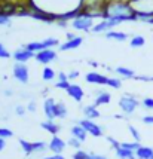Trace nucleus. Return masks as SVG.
<instances>
[{
  "label": "nucleus",
  "mask_w": 153,
  "mask_h": 159,
  "mask_svg": "<svg viewBox=\"0 0 153 159\" xmlns=\"http://www.w3.org/2000/svg\"><path fill=\"white\" fill-rule=\"evenodd\" d=\"M104 18L115 21L119 25L122 22L137 21V15L129 0H107L104 6Z\"/></svg>",
  "instance_id": "obj_1"
},
{
  "label": "nucleus",
  "mask_w": 153,
  "mask_h": 159,
  "mask_svg": "<svg viewBox=\"0 0 153 159\" xmlns=\"http://www.w3.org/2000/svg\"><path fill=\"white\" fill-rule=\"evenodd\" d=\"M132 9L135 11L137 21L153 24V0H129Z\"/></svg>",
  "instance_id": "obj_2"
},
{
  "label": "nucleus",
  "mask_w": 153,
  "mask_h": 159,
  "mask_svg": "<svg viewBox=\"0 0 153 159\" xmlns=\"http://www.w3.org/2000/svg\"><path fill=\"white\" fill-rule=\"evenodd\" d=\"M70 25L77 31H91L95 24H94V18H91L89 15L80 12L76 18H73L70 21Z\"/></svg>",
  "instance_id": "obj_3"
},
{
  "label": "nucleus",
  "mask_w": 153,
  "mask_h": 159,
  "mask_svg": "<svg viewBox=\"0 0 153 159\" xmlns=\"http://www.w3.org/2000/svg\"><path fill=\"white\" fill-rule=\"evenodd\" d=\"M138 106L140 101L137 100V97H134L131 94H125V95H122L119 98V107L125 115H132L138 109Z\"/></svg>",
  "instance_id": "obj_4"
},
{
  "label": "nucleus",
  "mask_w": 153,
  "mask_h": 159,
  "mask_svg": "<svg viewBox=\"0 0 153 159\" xmlns=\"http://www.w3.org/2000/svg\"><path fill=\"white\" fill-rule=\"evenodd\" d=\"M12 75L22 85H27L30 80V71H28L27 64H22V62H15L14 69H12Z\"/></svg>",
  "instance_id": "obj_5"
},
{
  "label": "nucleus",
  "mask_w": 153,
  "mask_h": 159,
  "mask_svg": "<svg viewBox=\"0 0 153 159\" xmlns=\"http://www.w3.org/2000/svg\"><path fill=\"white\" fill-rule=\"evenodd\" d=\"M77 124L80 126H83V129L88 132V135H92V137H101L104 132H103V126H100L98 124H95L94 120L91 119H80Z\"/></svg>",
  "instance_id": "obj_6"
},
{
  "label": "nucleus",
  "mask_w": 153,
  "mask_h": 159,
  "mask_svg": "<svg viewBox=\"0 0 153 159\" xmlns=\"http://www.w3.org/2000/svg\"><path fill=\"white\" fill-rule=\"evenodd\" d=\"M58 58V54H56L54 49H43L40 52H37L34 55V60L39 64H43V66H49L51 62L56 61Z\"/></svg>",
  "instance_id": "obj_7"
},
{
  "label": "nucleus",
  "mask_w": 153,
  "mask_h": 159,
  "mask_svg": "<svg viewBox=\"0 0 153 159\" xmlns=\"http://www.w3.org/2000/svg\"><path fill=\"white\" fill-rule=\"evenodd\" d=\"M65 147H67V141H64L60 135H52V139L48 143V149L54 155H63Z\"/></svg>",
  "instance_id": "obj_8"
},
{
  "label": "nucleus",
  "mask_w": 153,
  "mask_h": 159,
  "mask_svg": "<svg viewBox=\"0 0 153 159\" xmlns=\"http://www.w3.org/2000/svg\"><path fill=\"white\" fill-rule=\"evenodd\" d=\"M85 82L91 85H100V86H107L109 85V76L101 75L98 71H89L85 75Z\"/></svg>",
  "instance_id": "obj_9"
},
{
  "label": "nucleus",
  "mask_w": 153,
  "mask_h": 159,
  "mask_svg": "<svg viewBox=\"0 0 153 159\" xmlns=\"http://www.w3.org/2000/svg\"><path fill=\"white\" fill-rule=\"evenodd\" d=\"M115 27H118V24L115 22V21L109 20V18H103V20L100 21L98 24H95L94 27H92V33H95V34H101V33H107V31H110V30H113Z\"/></svg>",
  "instance_id": "obj_10"
},
{
  "label": "nucleus",
  "mask_w": 153,
  "mask_h": 159,
  "mask_svg": "<svg viewBox=\"0 0 153 159\" xmlns=\"http://www.w3.org/2000/svg\"><path fill=\"white\" fill-rule=\"evenodd\" d=\"M43 113L48 120H55L56 119V101L54 98H45L43 101Z\"/></svg>",
  "instance_id": "obj_11"
},
{
  "label": "nucleus",
  "mask_w": 153,
  "mask_h": 159,
  "mask_svg": "<svg viewBox=\"0 0 153 159\" xmlns=\"http://www.w3.org/2000/svg\"><path fill=\"white\" fill-rule=\"evenodd\" d=\"M36 54H33L31 51H28L25 46H21V48H18L16 51L14 52V60L16 62H22V64H27L30 60H33Z\"/></svg>",
  "instance_id": "obj_12"
},
{
  "label": "nucleus",
  "mask_w": 153,
  "mask_h": 159,
  "mask_svg": "<svg viewBox=\"0 0 153 159\" xmlns=\"http://www.w3.org/2000/svg\"><path fill=\"white\" fill-rule=\"evenodd\" d=\"M67 95H69L71 100H74L77 103H80L85 97V91L83 88L80 86V85H77V83H70V86L67 88Z\"/></svg>",
  "instance_id": "obj_13"
},
{
  "label": "nucleus",
  "mask_w": 153,
  "mask_h": 159,
  "mask_svg": "<svg viewBox=\"0 0 153 159\" xmlns=\"http://www.w3.org/2000/svg\"><path fill=\"white\" fill-rule=\"evenodd\" d=\"M82 43H83V37L82 36H76L74 39H70V40H65L63 43H60V46L58 49L61 51V52H65V51H73V49H77L82 46Z\"/></svg>",
  "instance_id": "obj_14"
},
{
  "label": "nucleus",
  "mask_w": 153,
  "mask_h": 159,
  "mask_svg": "<svg viewBox=\"0 0 153 159\" xmlns=\"http://www.w3.org/2000/svg\"><path fill=\"white\" fill-rule=\"evenodd\" d=\"M40 126H42V129L43 131H46L49 132L51 135H58V132L61 131V126L56 124L55 120H43L42 124H40Z\"/></svg>",
  "instance_id": "obj_15"
},
{
  "label": "nucleus",
  "mask_w": 153,
  "mask_h": 159,
  "mask_svg": "<svg viewBox=\"0 0 153 159\" xmlns=\"http://www.w3.org/2000/svg\"><path fill=\"white\" fill-rule=\"evenodd\" d=\"M111 101V95L106 91H98L97 95H95V100H94V106L95 107H100V106H107V104Z\"/></svg>",
  "instance_id": "obj_16"
},
{
  "label": "nucleus",
  "mask_w": 153,
  "mask_h": 159,
  "mask_svg": "<svg viewBox=\"0 0 153 159\" xmlns=\"http://www.w3.org/2000/svg\"><path fill=\"white\" fill-rule=\"evenodd\" d=\"M70 134H71V137L80 140L82 143H83V141H86V139H88V132L85 131L83 126H80L79 124L73 125V126L70 128Z\"/></svg>",
  "instance_id": "obj_17"
},
{
  "label": "nucleus",
  "mask_w": 153,
  "mask_h": 159,
  "mask_svg": "<svg viewBox=\"0 0 153 159\" xmlns=\"http://www.w3.org/2000/svg\"><path fill=\"white\" fill-rule=\"evenodd\" d=\"M82 113H83L85 119H91V120H94V119H98L101 116V113L98 110V107H95L94 104H89V106H85L83 109H82Z\"/></svg>",
  "instance_id": "obj_18"
},
{
  "label": "nucleus",
  "mask_w": 153,
  "mask_h": 159,
  "mask_svg": "<svg viewBox=\"0 0 153 159\" xmlns=\"http://www.w3.org/2000/svg\"><path fill=\"white\" fill-rule=\"evenodd\" d=\"M135 158L137 159H153V149L149 146H140L135 150Z\"/></svg>",
  "instance_id": "obj_19"
},
{
  "label": "nucleus",
  "mask_w": 153,
  "mask_h": 159,
  "mask_svg": "<svg viewBox=\"0 0 153 159\" xmlns=\"http://www.w3.org/2000/svg\"><path fill=\"white\" fill-rule=\"evenodd\" d=\"M115 153H116V158H119V159H137L135 158V152L128 150V149L122 147V146L116 147V149H115Z\"/></svg>",
  "instance_id": "obj_20"
},
{
  "label": "nucleus",
  "mask_w": 153,
  "mask_h": 159,
  "mask_svg": "<svg viewBox=\"0 0 153 159\" xmlns=\"http://www.w3.org/2000/svg\"><path fill=\"white\" fill-rule=\"evenodd\" d=\"M115 73L118 75V76H120L122 79H135V71L134 70H131V69H128V67H116L115 69Z\"/></svg>",
  "instance_id": "obj_21"
},
{
  "label": "nucleus",
  "mask_w": 153,
  "mask_h": 159,
  "mask_svg": "<svg viewBox=\"0 0 153 159\" xmlns=\"http://www.w3.org/2000/svg\"><path fill=\"white\" fill-rule=\"evenodd\" d=\"M106 39H110V40H116V42H125L128 39V34L124 33V31H115V30H110L106 33Z\"/></svg>",
  "instance_id": "obj_22"
},
{
  "label": "nucleus",
  "mask_w": 153,
  "mask_h": 159,
  "mask_svg": "<svg viewBox=\"0 0 153 159\" xmlns=\"http://www.w3.org/2000/svg\"><path fill=\"white\" fill-rule=\"evenodd\" d=\"M42 79L45 80V82H54V80L56 79L55 70L52 69V67H49V66L43 67V70H42Z\"/></svg>",
  "instance_id": "obj_23"
},
{
  "label": "nucleus",
  "mask_w": 153,
  "mask_h": 159,
  "mask_svg": "<svg viewBox=\"0 0 153 159\" xmlns=\"http://www.w3.org/2000/svg\"><path fill=\"white\" fill-rule=\"evenodd\" d=\"M69 115L67 106L64 101H56V119H65Z\"/></svg>",
  "instance_id": "obj_24"
},
{
  "label": "nucleus",
  "mask_w": 153,
  "mask_h": 159,
  "mask_svg": "<svg viewBox=\"0 0 153 159\" xmlns=\"http://www.w3.org/2000/svg\"><path fill=\"white\" fill-rule=\"evenodd\" d=\"M20 146H21L22 152L25 153L27 156H30V155H33V153H34V146H33L31 141H27V140H24V139H20Z\"/></svg>",
  "instance_id": "obj_25"
},
{
  "label": "nucleus",
  "mask_w": 153,
  "mask_h": 159,
  "mask_svg": "<svg viewBox=\"0 0 153 159\" xmlns=\"http://www.w3.org/2000/svg\"><path fill=\"white\" fill-rule=\"evenodd\" d=\"M144 43H146V39H144L143 36L135 34V36H132L131 40H129V46H131V48H143Z\"/></svg>",
  "instance_id": "obj_26"
},
{
  "label": "nucleus",
  "mask_w": 153,
  "mask_h": 159,
  "mask_svg": "<svg viewBox=\"0 0 153 159\" xmlns=\"http://www.w3.org/2000/svg\"><path fill=\"white\" fill-rule=\"evenodd\" d=\"M25 48L28 49V51H31L33 54H37V52H40V51H43L45 49V46H43V42L42 40H36V42H30V43H27L25 45Z\"/></svg>",
  "instance_id": "obj_27"
},
{
  "label": "nucleus",
  "mask_w": 153,
  "mask_h": 159,
  "mask_svg": "<svg viewBox=\"0 0 153 159\" xmlns=\"http://www.w3.org/2000/svg\"><path fill=\"white\" fill-rule=\"evenodd\" d=\"M71 158L73 159H91V153L85 152L82 149H79V150H76V152L71 155Z\"/></svg>",
  "instance_id": "obj_28"
},
{
  "label": "nucleus",
  "mask_w": 153,
  "mask_h": 159,
  "mask_svg": "<svg viewBox=\"0 0 153 159\" xmlns=\"http://www.w3.org/2000/svg\"><path fill=\"white\" fill-rule=\"evenodd\" d=\"M120 146H122V147H125V149H128V150L135 152L141 144H140L138 141H124V143H120Z\"/></svg>",
  "instance_id": "obj_29"
},
{
  "label": "nucleus",
  "mask_w": 153,
  "mask_h": 159,
  "mask_svg": "<svg viewBox=\"0 0 153 159\" xmlns=\"http://www.w3.org/2000/svg\"><path fill=\"white\" fill-rule=\"evenodd\" d=\"M107 86H110L113 89H120L122 80H120L119 77H109V85H107Z\"/></svg>",
  "instance_id": "obj_30"
},
{
  "label": "nucleus",
  "mask_w": 153,
  "mask_h": 159,
  "mask_svg": "<svg viewBox=\"0 0 153 159\" xmlns=\"http://www.w3.org/2000/svg\"><path fill=\"white\" fill-rule=\"evenodd\" d=\"M33 146H34V153H42L48 149V144L45 141H33Z\"/></svg>",
  "instance_id": "obj_31"
},
{
  "label": "nucleus",
  "mask_w": 153,
  "mask_h": 159,
  "mask_svg": "<svg viewBox=\"0 0 153 159\" xmlns=\"http://www.w3.org/2000/svg\"><path fill=\"white\" fill-rule=\"evenodd\" d=\"M67 146H70L71 149L79 150V149L82 147V141H80V140H77V139H74V137H70V139L67 140Z\"/></svg>",
  "instance_id": "obj_32"
},
{
  "label": "nucleus",
  "mask_w": 153,
  "mask_h": 159,
  "mask_svg": "<svg viewBox=\"0 0 153 159\" xmlns=\"http://www.w3.org/2000/svg\"><path fill=\"white\" fill-rule=\"evenodd\" d=\"M11 137H14V131H11L9 128L6 126H0V139H11Z\"/></svg>",
  "instance_id": "obj_33"
},
{
  "label": "nucleus",
  "mask_w": 153,
  "mask_h": 159,
  "mask_svg": "<svg viewBox=\"0 0 153 159\" xmlns=\"http://www.w3.org/2000/svg\"><path fill=\"white\" fill-rule=\"evenodd\" d=\"M128 129H129V134L132 135V139H134V141H141V134L138 132V129L135 128V126H132V125H128Z\"/></svg>",
  "instance_id": "obj_34"
},
{
  "label": "nucleus",
  "mask_w": 153,
  "mask_h": 159,
  "mask_svg": "<svg viewBox=\"0 0 153 159\" xmlns=\"http://www.w3.org/2000/svg\"><path fill=\"white\" fill-rule=\"evenodd\" d=\"M11 57H12L11 55V52H9V51L6 49V46L0 42V58H2V60H9Z\"/></svg>",
  "instance_id": "obj_35"
},
{
  "label": "nucleus",
  "mask_w": 153,
  "mask_h": 159,
  "mask_svg": "<svg viewBox=\"0 0 153 159\" xmlns=\"http://www.w3.org/2000/svg\"><path fill=\"white\" fill-rule=\"evenodd\" d=\"M141 106L147 109V110H153V98L152 97H146L143 101H141Z\"/></svg>",
  "instance_id": "obj_36"
},
{
  "label": "nucleus",
  "mask_w": 153,
  "mask_h": 159,
  "mask_svg": "<svg viewBox=\"0 0 153 159\" xmlns=\"http://www.w3.org/2000/svg\"><path fill=\"white\" fill-rule=\"evenodd\" d=\"M70 86V82H63V80H56L55 82V88L56 89H61V91H67V88Z\"/></svg>",
  "instance_id": "obj_37"
},
{
  "label": "nucleus",
  "mask_w": 153,
  "mask_h": 159,
  "mask_svg": "<svg viewBox=\"0 0 153 159\" xmlns=\"http://www.w3.org/2000/svg\"><path fill=\"white\" fill-rule=\"evenodd\" d=\"M6 25H11V18L0 14V27H6Z\"/></svg>",
  "instance_id": "obj_38"
},
{
  "label": "nucleus",
  "mask_w": 153,
  "mask_h": 159,
  "mask_svg": "<svg viewBox=\"0 0 153 159\" xmlns=\"http://www.w3.org/2000/svg\"><path fill=\"white\" fill-rule=\"evenodd\" d=\"M25 111H27V107H24V106H16V107H15V113H16L18 116H24Z\"/></svg>",
  "instance_id": "obj_39"
},
{
  "label": "nucleus",
  "mask_w": 153,
  "mask_h": 159,
  "mask_svg": "<svg viewBox=\"0 0 153 159\" xmlns=\"http://www.w3.org/2000/svg\"><path fill=\"white\" fill-rule=\"evenodd\" d=\"M79 75H80V73H79L77 70H70L69 73H67V77H69V80H73V79H77Z\"/></svg>",
  "instance_id": "obj_40"
},
{
  "label": "nucleus",
  "mask_w": 153,
  "mask_h": 159,
  "mask_svg": "<svg viewBox=\"0 0 153 159\" xmlns=\"http://www.w3.org/2000/svg\"><path fill=\"white\" fill-rule=\"evenodd\" d=\"M144 124L147 125H153V115H147V116H143V119H141Z\"/></svg>",
  "instance_id": "obj_41"
},
{
  "label": "nucleus",
  "mask_w": 153,
  "mask_h": 159,
  "mask_svg": "<svg viewBox=\"0 0 153 159\" xmlns=\"http://www.w3.org/2000/svg\"><path fill=\"white\" fill-rule=\"evenodd\" d=\"M58 80H63V82H67V80H69V77H67V73H64V71H60V73H58ZM70 82V80H69Z\"/></svg>",
  "instance_id": "obj_42"
},
{
  "label": "nucleus",
  "mask_w": 153,
  "mask_h": 159,
  "mask_svg": "<svg viewBox=\"0 0 153 159\" xmlns=\"http://www.w3.org/2000/svg\"><path fill=\"white\" fill-rule=\"evenodd\" d=\"M43 159H65L64 155H49V156H45Z\"/></svg>",
  "instance_id": "obj_43"
},
{
  "label": "nucleus",
  "mask_w": 153,
  "mask_h": 159,
  "mask_svg": "<svg viewBox=\"0 0 153 159\" xmlns=\"http://www.w3.org/2000/svg\"><path fill=\"white\" fill-rule=\"evenodd\" d=\"M27 110L31 111V113H33V111H36V103H34V101H30V103H28Z\"/></svg>",
  "instance_id": "obj_44"
},
{
  "label": "nucleus",
  "mask_w": 153,
  "mask_h": 159,
  "mask_svg": "<svg viewBox=\"0 0 153 159\" xmlns=\"http://www.w3.org/2000/svg\"><path fill=\"white\" fill-rule=\"evenodd\" d=\"M135 79L137 80H143V82H150L152 80V77H149V76H135Z\"/></svg>",
  "instance_id": "obj_45"
},
{
  "label": "nucleus",
  "mask_w": 153,
  "mask_h": 159,
  "mask_svg": "<svg viewBox=\"0 0 153 159\" xmlns=\"http://www.w3.org/2000/svg\"><path fill=\"white\" fill-rule=\"evenodd\" d=\"M91 159H109L104 155H97V153H91Z\"/></svg>",
  "instance_id": "obj_46"
},
{
  "label": "nucleus",
  "mask_w": 153,
  "mask_h": 159,
  "mask_svg": "<svg viewBox=\"0 0 153 159\" xmlns=\"http://www.w3.org/2000/svg\"><path fill=\"white\" fill-rule=\"evenodd\" d=\"M5 149H6V140L0 139V152H3Z\"/></svg>",
  "instance_id": "obj_47"
},
{
  "label": "nucleus",
  "mask_w": 153,
  "mask_h": 159,
  "mask_svg": "<svg viewBox=\"0 0 153 159\" xmlns=\"http://www.w3.org/2000/svg\"><path fill=\"white\" fill-rule=\"evenodd\" d=\"M74 37H76V34H74V33H67V40H70V39H74Z\"/></svg>",
  "instance_id": "obj_48"
},
{
  "label": "nucleus",
  "mask_w": 153,
  "mask_h": 159,
  "mask_svg": "<svg viewBox=\"0 0 153 159\" xmlns=\"http://www.w3.org/2000/svg\"><path fill=\"white\" fill-rule=\"evenodd\" d=\"M5 95H6V97H11V95H12V91L6 89V91H5Z\"/></svg>",
  "instance_id": "obj_49"
},
{
  "label": "nucleus",
  "mask_w": 153,
  "mask_h": 159,
  "mask_svg": "<svg viewBox=\"0 0 153 159\" xmlns=\"http://www.w3.org/2000/svg\"><path fill=\"white\" fill-rule=\"evenodd\" d=\"M152 80H153V77H152Z\"/></svg>",
  "instance_id": "obj_50"
}]
</instances>
